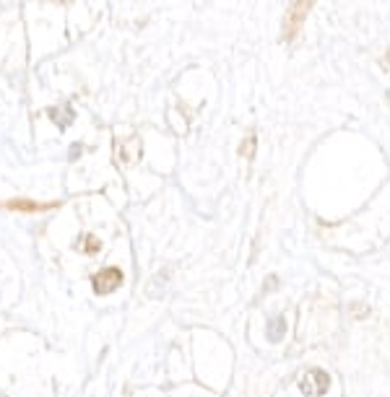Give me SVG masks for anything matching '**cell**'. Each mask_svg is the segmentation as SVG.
<instances>
[{
    "label": "cell",
    "instance_id": "7a4b0ae2",
    "mask_svg": "<svg viewBox=\"0 0 390 397\" xmlns=\"http://www.w3.org/2000/svg\"><path fill=\"white\" fill-rule=\"evenodd\" d=\"M328 387H331V379H328V374L320 372V369L307 372L302 376V382H299V389H302L305 395H325Z\"/></svg>",
    "mask_w": 390,
    "mask_h": 397
},
{
    "label": "cell",
    "instance_id": "3957f363",
    "mask_svg": "<svg viewBox=\"0 0 390 397\" xmlns=\"http://www.w3.org/2000/svg\"><path fill=\"white\" fill-rule=\"evenodd\" d=\"M94 291L96 293H112L122 283V273L118 268H105L94 275Z\"/></svg>",
    "mask_w": 390,
    "mask_h": 397
},
{
    "label": "cell",
    "instance_id": "277c9868",
    "mask_svg": "<svg viewBox=\"0 0 390 397\" xmlns=\"http://www.w3.org/2000/svg\"><path fill=\"white\" fill-rule=\"evenodd\" d=\"M286 335V319L284 317H273L271 322H268V340L271 343H281Z\"/></svg>",
    "mask_w": 390,
    "mask_h": 397
},
{
    "label": "cell",
    "instance_id": "6da1fadb",
    "mask_svg": "<svg viewBox=\"0 0 390 397\" xmlns=\"http://www.w3.org/2000/svg\"><path fill=\"white\" fill-rule=\"evenodd\" d=\"M310 0H299V3H292V8H289V13H286V23H284V39L286 42H292L296 36V32H299V26H302V21H305V16H307L310 11Z\"/></svg>",
    "mask_w": 390,
    "mask_h": 397
},
{
    "label": "cell",
    "instance_id": "5b68a950",
    "mask_svg": "<svg viewBox=\"0 0 390 397\" xmlns=\"http://www.w3.org/2000/svg\"><path fill=\"white\" fill-rule=\"evenodd\" d=\"M8 208L11 210H47L52 208V203H29V200H13V203H8Z\"/></svg>",
    "mask_w": 390,
    "mask_h": 397
},
{
    "label": "cell",
    "instance_id": "8992f818",
    "mask_svg": "<svg viewBox=\"0 0 390 397\" xmlns=\"http://www.w3.org/2000/svg\"><path fill=\"white\" fill-rule=\"evenodd\" d=\"M81 249H83V252H89V255L99 252V239H96L94 234H83V236H81Z\"/></svg>",
    "mask_w": 390,
    "mask_h": 397
}]
</instances>
